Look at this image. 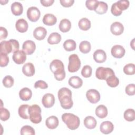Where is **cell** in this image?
<instances>
[{"label":"cell","instance_id":"6da1fadb","mask_svg":"<svg viewBox=\"0 0 135 135\" xmlns=\"http://www.w3.org/2000/svg\"><path fill=\"white\" fill-rule=\"evenodd\" d=\"M58 98L61 107L64 109H71L73 104L72 92L67 88H62L58 91Z\"/></svg>","mask_w":135,"mask_h":135},{"label":"cell","instance_id":"7a4b0ae2","mask_svg":"<svg viewBox=\"0 0 135 135\" xmlns=\"http://www.w3.org/2000/svg\"><path fill=\"white\" fill-rule=\"evenodd\" d=\"M50 69L57 81H62L65 78V72L63 62L59 60H53L50 64Z\"/></svg>","mask_w":135,"mask_h":135},{"label":"cell","instance_id":"3957f363","mask_svg":"<svg viewBox=\"0 0 135 135\" xmlns=\"http://www.w3.org/2000/svg\"><path fill=\"white\" fill-rule=\"evenodd\" d=\"M62 120L67 126L68 128L72 130L78 128L80 120L79 118L73 113H65L62 115Z\"/></svg>","mask_w":135,"mask_h":135},{"label":"cell","instance_id":"277c9868","mask_svg":"<svg viewBox=\"0 0 135 135\" xmlns=\"http://www.w3.org/2000/svg\"><path fill=\"white\" fill-rule=\"evenodd\" d=\"M29 119L35 124L39 123L42 121L41 109L37 104H33L28 108Z\"/></svg>","mask_w":135,"mask_h":135},{"label":"cell","instance_id":"5b68a950","mask_svg":"<svg viewBox=\"0 0 135 135\" xmlns=\"http://www.w3.org/2000/svg\"><path fill=\"white\" fill-rule=\"evenodd\" d=\"M81 66L80 60L76 54H73L69 57L68 71L70 72L73 73L78 71Z\"/></svg>","mask_w":135,"mask_h":135},{"label":"cell","instance_id":"8992f818","mask_svg":"<svg viewBox=\"0 0 135 135\" xmlns=\"http://www.w3.org/2000/svg\"><path fill=\"white\" fill-rule=\"evenodd\" d=\"M114 74H115L112 69L102 66L98 68L95 72V76L99 80H106V79L110 75Z\"/></svg>","mask_w":135,"mask_h":135},{"label":"cell","instance_id":"52a82bcc","mask_svg":"<svg viewBox=\"0 0 135 135\" xmlns=\"http://www.w3.org/2000/svg\"><path fill=\"white\" fill-rule=\"evenodd\" d=\"M41 13L36 7L32 6L29 7L27 11V16L28 19L32 22H35L40 18Z\"/></svg>","mask_w":135,"mask_h":135},{"label":"cell","instance_id":"ba28073f","mask_svg":"<svg viewBox=\"0 0 135 135\" xmlns=\"http://www.w3.org/2000/svg\"><path fill=\"white\" fill-rule=\"evenodd\" d=\"M86 97L88 100L91 103H97L100 100V94L95 89H90L86 93Z\"/></svg>","mask_w":135,"mask_h":135},{"label":"cell","instance_id":"9c48e42d","mask_svg":"<svg viewBox=\"0 0 135 135\" xmlns=\"http://www.w3.org/2000/svg\"><path fill=\"white\" fill-rule=\"evenodd\" d=\"M26 54L23 50H17L13 53L12 59L17 64H22L26 60Z\"/></svg>","mask_w":135,"mask_h":135},{"label":"cell","instance_id":"30bf717a","mask_svg":"<svg viewBox=\"0 0 135 135\" xmlns=\"http://www.w3.org/2000/svg\"><path fill=\"white\" fill-rule=\"evenodd\" d=\"M42 103L43 106L46 108H50L53 106L55 103V98L51 93H46L42 97Z\"/></svg>","mask_w":135,"mask_h":135},{"label":"cell","instance_id":"8fae6325","mask_svg":"<svg viewBox=\"0 0 135 135\" xmlns=\"http://www.w3.org/2000/svg\"><path fill=\"white\" fill-rule=\"evenodd\" d=\"M22 49L26 54L31 55L36 49V45L33 41L27 40L23 43Z\"/></svg>","mask_w":135,"mask_h":135},{"label":"cell","instance_id":"7c38bea8","mask_svg":"<svg viewBox=\"0 0 135 135\" xmlns=\"http://www.w3.org/2000/svg\"><path fill=\"white\" fill-rule=\"evenodd\" d=\"M125 49L123 46L120 45H114L111 50V53L112 55L115 58L121 59L122 58L125 54Z\"/></svg>","mask_w":135,"mask_h":135},{"label":"cell","instance_id":"4fadbf2b","mask_svg":"<svg viewBox=\"0 0 135 135\" xmlns=\"http://www.w3.org/2000/svg\"><path fill=\"white\" fill-rule=\"evenodd\" d=\"M114 129L113 123L109 121H103L101 123L100 126V131L105 134H108L111 133Z\"/></svg>","mask_w":135,"mask_h":135},{"label":"cell","instance_id":"5bb4252c","mask_svg":"<svg viewBox=\"0 0 135 135\" xmlns=\"http://www.w3.org/2000/svg\"><path fill=\"white\" fill-rule=\"evenodd\" d=\"M93 59L98 63H103L107 59L106 53L103 50H97L93 53Z\"/></svg>","mask_w":135,"mask_h":135},{"label":"cell","instance_id":"9a60e30c","mask_svg":"<svg viewBox=\"0 0 135 135\" xmlns=\"http://www.w3.org/2000/svg\"><path fill=\"white\" fill-rule=\"evenodd\" d=\"M111 32L115 35H120L123 32L124 27L122 24L119 22L113 23L110 27Z\"/></svg>","mask_w":135,"mask_h":135},{"label":"cell","instance_id":"2e32d148","mask_svg":"<svg viewBox=\"0 0 135 135\" xmlns=\"http://www.w3.org/2000/svg\"><path fill=\"white\" fill-rule=\"evenodd\" d=\"M46 34V30L42 26H39L35 28L33 32V36L34 38L39 41L43 40L45 37Z\"/></svg>","mask_w":135,"mask_h":135},{"label":"cell","instance_id":"e0dca14e","mask_svg":"<svg viewBox=\"0 0 135 135\" xmlns=\"http://www.w3.org/2000/svg\"><path fill=\"white\" fill-rule=\"evenodd\" d=\"M1 52L5 54H9L13 52V47L12 42L9 41H3L0 44Z\"/></svg>","mask_w":135,"mask_h":135},{"label":"cell","instance_id":"ac0fdd59","mask_svg":"<svg viewBox=\"0 0 135 135\" xmlns=\"http://www.w3.org/2000/svg\"><path fill=\"white\" fill-rule=\"evenodd\" d=\"M28 27V25L27 21L23 18L18 19L15 24L16 29L20 33H24L26 32Z\"/></svg>","mask_w":135,"mask_h":135},{"label":"cell","instance_id":"d6986e66","mask_svg":"<svg viewBox=\"0 0 135 135\" xmlns=\"http://www.w3.org/2000/svg\"><path fill=\"white\" fill-rule=\"evenodd\" d=\"M23 74L27 76H32L35 74V68L32 63H25L22 68Z\"/></svg>","mask_w":135,"mask_h":135},{"label":"cell","instance_id":"ffe728a7","mask_svg":"<svg viewBox=\"0 0 135 135\" xmlns=\"http://www.w3.org/2000/svg\"><path fill=\"white\" fill-rule=\"evenodd\" d=\"M59 122L58 118L56 116L52 115L46 119L45 124L49 129H54L58 126Z\"/></svg>","mask_w":135,"mask_h":135},{"label":"cell","instance_id":"44dd1931","mask_svg":"<svg viewBox=\"0 0 135 135\" xmlns=\"http://www.w3.org/2000/svg\"><path fill=\"white\" fill-rule=\"evenodd\" d=\"M32 95V91L28 88H23L19 92V97L20 99L24 101H27L30 100Z\"/></svg>","mask_w":135,"mask_h":135},{"label":"cell","instance_id":"7402d4cb","mask_svg":"<svg viewBox=\"0 0 135 135\" xmlns=\"http://www.w3.org/2000/svg\"><path fill=\"white\" fill-rule=\"evenodd\" d=\"M69 84L74 89H78L82 86L83 84L82 80L79 76H73L69 80Z\"/></svg>","mask_w":135,"mask_h":135},{"label":"cell","instance_id":"603a6c76","mask_svg":"<svg viewBox=\"0 0 135 135\" xmlns=\"http://www.w3.org/2000/svg\"><path fill=\"white\" fill-rule=\"evenodd\" d=\"M43 22L47 26H52L56 24L57 18L55 15L52 14H46L43 17Z\"/></svg>","mask_w":135,"mask_h":135},{"label":"cell","instance_id":"cb8c5ba5","mask_svg":"<svg viewBox=\"0 0 135 135\" xmlns=\"http://www.w3.org/2000/svg\"><path fill=\"white\" fill-rule=\"evenodd\" d=\"M11 11L15 16L21 15L23 11V6L21 3L17 2H15L11 5Z\"/></svg>","mask_w":135,"mask_h":135},{"label":"cell","instance_id":"d4e9b609","mask_svg":"<svg viewBox=\"0 0 135 135\" xmlns=\"http://www.w3.org/2000/svg\"><path fill=\"white\" fill-rule=\"evenodd\" d=\"M60 30L63 33H66L70 31L71 27V23L69 20L66 18L62 19L59 24Z\"/></svg>","mask_w":135,"mask_h":135},{"label":"cell","instance_id":"484cf974","mask_svg":"<svg viewBox=\"0 0 135 135\" xmlns=\"http://www.w3.org/2000/svg\"><path fill=\"white\" fill-rule=\"evenodd\" d=\"M95 114L96 115L101 119L105 118L108 115V109L104 105H99L95 109Z\"/></svg>","mask_w":135,"mask_h":135},{"label":"cell","instance_id":"4316f807","mask_svg":"<svg viewBox=\"0 0 135 135\" xmlns=\"http://www.w3.org/2000/svg\"><path fill=\"white\" fill-rule=\"evenodd\" d=\"M28 108H29V105L28 104H23L19 107L18 113L19 116L21 118L23 119H29Z\"/></svg>","mask_w":135,"mask_h":135},{"label":"cell","instance_id":"83f0119b","mask_svg":"<svg viewBox=\"0 0 135 135\" xmlns=\"http://www.w3.org/2000/svg\"><path fill=\"white\" fill-rule=\"evenodd\" d=\"M97 123L96 120L92 116H87L84 120V126L89 129H94L96 127Z\"/></svg>","mask_w":135,"mask_h":135},{"label":"cell","instance_id":"f1b7e54d","mask_svg":"<svg viewBox=\"0 0 135 135\" xmlns=\"http://www.w3.org/2000/svg\"><path fill=\"white\" fill-rule=\"evenodd\" d=\"M61 41V35L57 32H53L51 33L47 38V42L50 44H56Z\"/></svg>","mask_w":135,"mask_h":135},{"label":"cell","instance_id":"f546056e","mask_svg":"<svg viewBox=\"0 0 135 135\" xmlns=\"http://www.w3.org/2000/svg\"><path fill=\"white\" fill-rule=\"evenodd\" d=\"M108 9V6L106 3L102 1H99L97 6L94 11L97 14H103L107 12Z\"/></svg>","mask_w":135,"mask_h":135},{"label":"cell","instance_id":"4dcf8cb0","mask_svg":"<svg viewBox=\"0 0 135 135\" xmlns=\"http://www.w3.org/2000/svg\"><path fill=\"white\" fill-rule=\"evenodd\" d=\"M79 28L82 31H87L91 27V22L87 18H81L78 23Z\"/></svg>","mask_w":135,"mask_h":135},{"label":"cell","instance_id":"1f68e13d","mask_svg":"<svg viewBox=\"0 0 135 135\" xmlns=\"http://www.w3.org/2000/svg\"><path fill=\"white\" fill-rule=\"evenodd\" d=\"M76 47V42L72 39L67 40L63 43V47L66 51H74L75 50Z\"/></svg>","mask_w":135,"mask_h":135},{"label":"cell","instance_id":"d6a6232c","mask_svg":"<svg viewBox=\"0 0 135 135\" xmlns=\"http://www.w3.org/2000/svg\"><path fill=\"white\" fill-rule=\"evenodd\" d=\"M106 81L108 86L111 88L116 87L119 84V80L115 75V74L110 75L109 77H108L106 79Z\"/></svg>","mask_w":135,"mask_h":135},{"label":"cell","instance_id":"836d02e7","mask_svg":"<svg viewBox=\"0 0 135 135\" xmlns=\"http://www.w3.org/2000/svg\"><path fill=\"white\" fill-rule=\"evenodd\" d=\"M91 49V44L89 42L87 41H83L81 42L79 45L80 51L84 54H86L89 53Z\"/></svg>","mask_w":135,"mask_h":135},{"label":"cell","instance_id":"e575fe53","mask_svg":"<svg viewBox=\"0 0 135 135\" xmlns=\"http://www.w3.org/2000/svg\"><path fill=\"white\" fill-rule=\"evenodd\" d=\"M124 118L127 121H133L135 119V112L133 109L126 110L123 114Z\"/></svg>","mask_w":135,"mask_h":135},{"label":"cell","instance_id":"d590c367","mask_svg":"<svg viewBox=\"0 0 135 135\" xmlns=\"http://www.w3.org/2000/svg\"><path fill=\"white\" fill-rule=\"evenodd\" d=\"M20 133L22 135H26V134H30V135H34L35 134L34 129L30 126L26 125L23 126L20 131Z\"/></svg>","mask_w":135,"mask_h":135},{"label":"cell","instance_id":"8d00e7d4","mask_svg":"<svg viewBox=\"0 0 135 135\" xmlns=\"http://www.w3.org/2000/svg\"><path fill=\"white\" fill-rule=\"evenodd\" d=\"M123 70L127 75H133L135 73V65L132 63L127 64L124 66Z\"/></svg>","mask_w":135,"mask_h":135},{"label":"cell","instance_id":"74e56055","mask_svg":"<svg viewBox=\"0 0 135 135\" xmlns=\"http://www.w3.org/2000/svg\"><path fill=\"white\" fill-rule=\"evenodd\" d=\"M10 117V113L9 111L5 108H3L2 106L0 108V118L2 121H6Z\"/></svg>","mask_w":135,"mask_h":135},{"label":"cell","instance_id":"f35d334b","mask_svg":"<svg viewBox=\"0 0 135 135\" xmlns=\"http://www.w3.org/2000/svg\"><path fill=\"white\" fill-rule=\"evenodd\" d=\"M14 79L11 75L5 76L3 80V84L6 88H11L14 84Z\"/></svg>","mask_w":135,"mask_h":135},{"label":"cell","instance_id":"ab89813d","mask_svg":"<svg viewBox=\"0 0 135 135\" xmlns=\"http://www.w3.org/2000/svg\"><path fill=\"white\" fill-rule=\"evenodd\" d=\"M117 7L121 11L127 9L129 6V2L128 0H120L116 2Z\"/></svg>","mask_w":135,"mask_h":135},{"label":"cell","instance_id":"60d3db41","mask_svg":"<svg viewBox=\"0 0 135 135\" xmlns=\"http://www.w3.org/2000/svg\"><path fill=\"white\" fill-rule=\"evenodd\" d=\"M81 74L84 78H89L92 74V68L88 65L84 66L81 70Z\"/></svg>","mask_w":135,"mask_h":135},{"label":"cell","instance_id":"b9f144b4","mask_svg":"<svg viewBox=\"0 0 135 135\" xmlns=\"http://www.w3.org/2000/svg\"><path fill=\"white\" fill-rule=\"evenodd\" d=\"M0 56H1L0 66L1 67H4L7 66L9 62V58L7 56V54L1 52Z\"/></svg>","mask_w":135,"mask_h":135},{"label":"cell","instance_id":"7bdbcfd3","mask_svg":"<svg viewBox=\"0 0 135 135\" xmlns=\"http://www.w3.org/2000/svg\"><path fill=\"white\" fill-rule=\"evenodd\" d=\"M98 2L97 0H87L85 2L86 7L89 10H94L97 6Z\"/></svg>","mask_w":135,"mask_h":135},{"label":"cell","instance_id":"ee69618b","mask_svg":"<svg viewBox=\"0 0 135 135\" xmlns=\"http://www.w3.org/2000/svg\"><path fill=\"white\" fill-rule=\"evenodd\" d=\"M126 93L129 95H133L135 94V85L134 84H129L125 89Z\"/></svg>","mask_w":135,"mask_h":135},{"label":"cell","instance_id":"f6af8a7d","mask_svg":"<svg viewBox=\"0 0 135 135\" xmlns=\"http://www.w3.org/2000/svg\"><path fill=\"white\" fill-rule=\"evenodd\" d=\"M111 12L114 16H120L122 14V11H121L120 9H119V8L117 7L116 2H115L112 5L111 8Z\"/></svg>","mask_w":135,"mask_h":135},{"label":"cell","instance_id":"bcb514c9","mask_svg":"<svg viewBox=\"0 0 135 135\" xmlns=\"http://www.w3.org/2000/svg\"><path fill=\"white\" fill-rule=\"evenodd\" d=\"M34 88H40L42 89H45L48 88V85L45 81L42 80H38L35 83Z\"/></svg>","mask_w":135,"mask_h":135},{"label":"cell","instance_id":"7dc6e473","mask_svg":"<svg viewBox=\"0 0 135 135\" xmlns=\"http://www.w3.org/2000/svg\"><path fill=\"white\" fill-rule=\"evenodd\" d=\"M60 2L62 5V6H63V7H69L71 6L73 4L74 1V0H60Z\"/></svg>","mask_w":135,"mask_h":135},{"label":"cell","instance_id":"c3c4849f","mask_svg":"<svg viewBox=\"0 0 135 135\" xmlns=\"http://www.w3.org/2000/svg\"><path fill=\"white\" fill-rule=\"evenodd\" d=\"M8 35L7 30L4 27L1 26L0 27V40H2L3 39H5L7 37Z\"/></svg>","mask_w":135,"mask_h":135},{"label":"cell","instance_id":"681fc988","mask_svg":"<svg viewBox=\"0 0 135 135\" xmlns=\"http://www.w3.org/2000/svg\"><path fill=\"white\" fill-rule=\"evenodd\" d=\"M40 2L41 4L45 7H48L52 5L54 2V0H41Z\"/></svg>","mask_w":135,"mask_h":135}]
</instances>
